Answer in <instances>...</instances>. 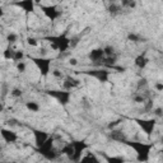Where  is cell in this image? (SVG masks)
Masks as SVG:
<instances>
[{"mask_svg":"<svg viewBox=\"0 0 163 163\" xmlns=\"http://www.w3.org/2000/svg\"><path fill=\"white\" fill-rule=\"evenodd\" d=\"M17 68H18L19 71H24L26 70V65H24V63H19L18 65H17Z\"/></svg>","mask_w":163,"mask_h":163,"instance_id":"6da1fadb","label":"cell"},{"mask_svg":"<svg viewBox=\"0 0 163 163\" xmlns=\"http://www.w3.org/2000/svg\"><path fill=\"white\" fill-rule=\"evenodd\" d=\"M3 136H7V131H5V130H3ZM14 139H15V136H13V135H10V138H7L8 142H10V140H14Z\"/></svg>","mask_w":163,"mask_h":163,"instance_id":"7a4b0ae2","label":"cell"},{"mask_svg":"<svg viewBox=\"0 0 163 163\" xmlns=\"http://www.w3.org/2000/svg\"><path fill=\"white\" fill-rule=\"evenodd\" d=\"M69 64L73 65V66H74V65H78V60H77V59H70V60H69Z\"/></svg>","mask_w":163,"mask_h":163,"instance_id":"3957f363","label":"cell"}]
</instances>
